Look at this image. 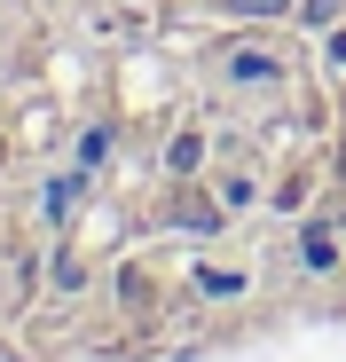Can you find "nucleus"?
Segmentation results:
<instances>
[{"label": "nucleus", "instance_id": "f257e3e1", "mask_svg": "<svg viewBox=\"0 0 346 362\" xmlns=\"http://www.w3.org/2000/svg\"><path fill=\"white\" fill-rule=\"evenodd\" d=\"M0 362H346V0H0Z\"/></svg>", "mask_w": 346, "mask_h": 362}]
</instances>
